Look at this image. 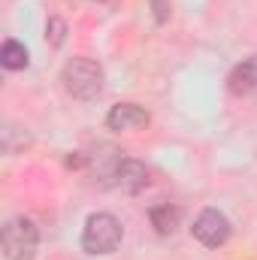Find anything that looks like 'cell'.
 <instances>
[{
    "label": "cell",
    "instance_id": "8",
    "mask_svg": "<svg viewBox=\"0 0 257 260\" xmlns=\"http://www.w3.org/2000/svg\"><path fill=\"white\" fill-rule=\"evenodd\" d=\"M148 221H151V227H154L160 236H173V233L182 227V209H179L176 203H157V206H151Z\"/></svg>",
    "mask_w": 257,
    "mask_h": 260
},
{
    "label": "cell",
    "instance_id": "12",
    "mask_svg": "<svg viewBox=\"0 0 257 260\" xmlns=\"http://www.w3.org/2000/svg\"><path fill=\"white\" fill-rule=\"evenodd\" d=\"M151 9H154V21L157 24H167L170 21V12H173V0H151Z\"/></svg>",
    "mask_w": 257,
    "mask_h": 260
},
{
    "label": "cell",
    "instance_id": "11",
    "mask_svg": "<svg viewBox=\"0 0 257 260\" xmlns=\"http://www.w3.org/2000/svg\"><path fill=\"white\" fill-rule=\"evenodd\" d=\"M64 37H67V21L64 18H49V24H46V43L52 46V49H61L64 46Z\"/></svg>",
    "mask_w": 257,
    "mask_h": 260
},
{
    "label": "cell",
    "instance_id": "7",
    "mask_svg": "<svg viewBox=\"0 0 257 260\" xmlns=\"http://www.w3.org/2000/svg\"><path fill=\"white\" fill-rule=\"evenodd\" d=\"M227 88L236 97H257V55L233 67V73L227 76Z\"/></svg>",
    "mask_w": 257,
    "mask_h": 260
},
{
    "label": "cell",
    "instance_id": "3",
    "mask_svg": "<svg viewBox=\"0 0 257 260\" xmlns=\"http://www.w3.org/2000/svg\"><path fill=\"white\" fill-rule=\"evenodd\" d=\"M121 221L109 212H97L85 221V230H82V248L88 254H112L118 245H121Z\"/></svg>",
    "mask_w": 257,
    "mask_h": 260
},
{
    "label": "cell",
    "instance_id": "1",
    "mask_svg": "<svg viewBox=\"0 0 257 260\" xmlns=\"http://www.w3.org/2000/svg\"><path fill=\"white\" fill-rule=\"evenodd\" d=\"M61 82H64V91L70 97L88 103V100H97L103 94V67L91 58H73L67 61L64 70H61Z\"/></svg>",
    "mask_w": 257,
    "mask_h": 260
},
{
    "label": "cell",
    "instance_id": "6",
    "mask_svg": "<svg viewBox=\"0 0 257 260\" xmlns=\"http://www.w3.org/2000/svg\"><path fill=\"white\" fill-rule=\"evenodd\" d=\"M112 179H115V188H121L124 194H139L145 185H148V167L142 160H118L115 170H112Z\"/></svg>",
    "mask_w": 257,
    "mask_h": 260
},
{
    "label": "cell",
    "instance_id": "5",
    "mask_svg": "<svg viewBox=\"0 0 257 260\" xmlns=\"http://www.w3.org/2000/svg\"><path fill=\"white\" fill-rule=\"evenodd\" d=\"M148 121H151V115L139 103H118L106 115V127L115 133H136V130L148 127Z\"/></svg>",
    "mask_w": 257,
    "mask_h": 260
},
{
    "label": "cell",
    "instance_id": "10",
    "mask_svg": "<svg viewBox=\"0 0 257 260\" xmlns=\"http://www.w3.org/2000/svg\"><path fill=\"white\" fill-rule=\"evenodd\" d=\"M27 145H30V136H27L24 127L9 124V127L3 130V151H6V154H18V151H24Z\"/></svg>",
    "mask_w": 257,
    "mask_h": 260
},
{
    "label": "cell",
    "instance_id": "2",
    "mask_svg": "<svg viewBox=\"0 0 257 260\" xmlns=\"http://www.w3.org/2000/svg\"><path fill=\"white\" fill-rule=\"evenodd\" d=\"M0 248L6 260H34L40 248V230L30 218H9L0 230Z\"/></svg>",
    "mask_w": 257,
    "mask_h": 260
},
{
    "label": "cell",
    "instance_id": "4",
    "mask_svg": "<svg viewBox=\"0 0 257 260\" xmlns=\"http://www.w3.org/2000/svg\"><path fill=\"white\" fill-rule=\"evenodd\" d=\"M191 233H194V239L203 242L206 248H221L230 239V221L218 209H203L197 215V221H194Z\"/></svg>",
    "mask_w": 257,
    "mask_h": 260
},
{
    "label": "cell",
    "instance_id": "9",
    "mask_svg": "<svg viewBox=\"0 0 257 260\" xmlns=\"http://www.w3.org/2000/svg\"><path fill=\"white\" fill-rule=\"evenodd\" d=\"M0 64L6 67V70H24V67L30 64V55H27V49L18 40H6L0 46Z\"/></svg>",
    "mask_w": 257,
    "mask_h": 260
}]
</instances>
